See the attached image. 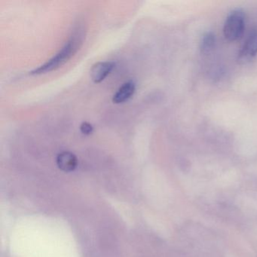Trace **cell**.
<instances>
[{"instance_id":"1","label":"cell","mask_w":257,"mask_h":257,"mask_svg":"<svg viewBox=\"0 0 257 257\" xmlns=\"http://www.w3.org/2000/svg\"><path fill=\"white\" fill-rule=\"evenodd\" d=\"M81 43L80 37H73L49 61L31 72V75H41L57 70L67 63L77 52Z\"/></svg>"},{"instance_id":"6","label":"cell","mask_w":257,"mask_h":257,"mask_svg":"<svg viewBox=\"0 0 257 257\" xmlns=\"http://www.w3.org/2000/svg\"><path fill=\"white\" fill-rule=\"evenodd\" d=\"M136 91V84L133 81H127L121 85L112 97V102L115 104L124 103L132 98Z\"/></svg>"},{"instance_id":"7","label":"cell","mask_w":257,"mask_h":257,"mask_svg":"<svg viewBox=\"0 0 257 257\" xmlns=\"http://www.w3.org/2000/svg\"><path fill=\"white\" fill-rule=\"evenodd\" d=\"M216 44V35L213 32H207L201 39V51L202 53H209L213 50Z\"/></svg>"},{"instance_id":"3","label":"cell","mask_w":257,"mask_h":257,"mask_svg":"<svg viewBox=\"0 0 257 257\" xmlns=\"http://www.w3.org/2000/svg\"><path fill=\"white\" fill-rule=\"evenodd\" d=\"M257 55V29H252L248 34L238 53V61L248 62Z\"/></svg>"},{"instance_id":"5","label":"cell","mask_w":257,"mask_h":257,"mask_svg":"<svg viewBox=\"0 0 257 257\" xmlns=\"http://www.w3.org/2000/svg\"><path fill=\"white\" fill-rule=\"evenodd\" d=\"M57 165L64 172H72L78 166L77 157L71 152L64 151L57 156Z\"/></svg>"},{"instance_id":"4","label":"cell","mask_w":257,"mask_h":257,"mask_svg":"<svg viewBox=\"0 0 257 257\" xmlns=\"http://www.w3.org/2000/svg\"><path fill=\"white\" fill-rule=\"evenodd\" d=\"M115 64L112 61H102L94 64L90 71V76L94 83L103 82L113 70Z\"/></svg>"},{"instance_id":"2","label":"cell","mask_w":257,"mask_h":257,"mask_svg":"<svg viewBox=\"0 0 257 257\" xmlns=\"http://www.w3.org/2000/svg\"><path fill=\"white\" fill-rule=\"evenodd\" d=\"M244 29V13L240 9L234 10L228 15L224 24V37L228 41H236L242 37Z\"/></svg>"},{"instance_id":"8","label":"cell","mask_w":257,"mask_h":257,"mask_svg":"<svg viewBox=\"0 0 257 257\" xmlns=\"http://www.w3.org/2000/svg\"><path fill=\"white\" fill-rule=\"evenodd\" d=\"M80 132L82 135H90L94 132V127L92 124H90L88 121H83L80 125Z\"/></svg>"}]
</instances>
